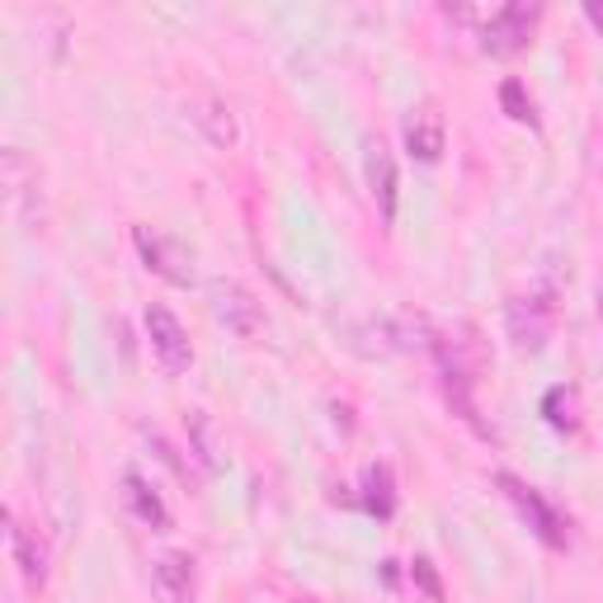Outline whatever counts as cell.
<instances>
[{
	"label": "cell",
	"mask_w": 603,
	"mask_h": 603,
	"mask_svg": "<svg viewBox=\"0 0 603 603\" xmlns=\"http://www.w3.org/2000/svg\"><path fill=\"white\" fill-rule=\"evenodd\" d=\"M537 20H543V5H533V0H510V5H500L486 20L481 47H486L490 57H519L523 47L533 43Z\"/></svg>",
	"instance_id": "6da1fadb"
},
{
	"label": "cell",
	"mask_w": 603,
	"mask_h": 603,
	"mask_svg": "<svg viewBox=\"0 0 603 603\" xmlns=\"http://www.w3.org/2000/svg\"><path fill=\"white\" fill-rule=\"evenodd\" d=\"M504 326H510V340L523 349V354H543L547 340H551V326H557V302H551L547 293L510 297Z\"/></svg>",
	"instance_id": "7a4b0ae2"
},
{
	"label": "cell",
	"mask_w": 603,
	"mask_h": 603,
	"mask_svg": "<svg viewBox=\"0 0 603 603\" xmlns=\"http://www.w3.org/2000/svg\"><path fill=\"white\" fill-rule=\"evenodd\" d=\"M208 297H213V316L231 330V335H241V340L260 335L264 316H260V302H255V293H250V288H241L236 278H213L208 283Z\"/></svg>",
	"instance_id": "3957f363"
},
{
	"label": "cell",
	"mask_w": 603,
	"mask_h": 603,
	"mask_svg": "<svg viewBox=\"0 0 603 603\" xmlns=\"http://www.w3.org/2000/svg\"><path fill=\"white\" fill-rule=\"evenodd\" d=\"M496 486L514 500V510H519L523 519H528V528H533L537 537H543L547 547H566V523H561V514L551 510V504H547L543 496H537V490H533L528 481H519L514 471H500V476H496Z\"/></svg>",
	"instance_id": "277c9868"
},
{
	"label": "cell",
	"mask_w": 603,
	"mask_h": 603,
	"mask_svg": "<svg viewBox=\"0 0 603 603\" xmlns=\"http://www.w3.org/2000/svg\"><path fill=\"white\" fill-rule=\"evenodd\" d=\"M147 340L156 349V359H161L166 373H184L189 363H194V349H189V335L180 326V316H174L170 307H161V302H151L147 307Z\"/></svg>",
	"instance_id": "5b68a950"
},
{
	"label": "cell",
	"mask_w": 603,
	"mask_h": 603,
	"mask_svg": "<svg viewBox=\"0 0 603 603\" xmlns=\"http://www.w3.org/2000/svg\"><path fill=\"white\" fill-rule=\"evenodd\" d=\"M133 241L141 250V260H147L151 274H161L166 283H174V288H189L194 283V264H189V250L174 246L170 236L151 231V227H133Z\"/></svg>",
	"instance_id": "8992f818"
},
{
	"label": "cell",
	"mask_w": 603,
	"mask_h": 603,
	"mask_svg": "<svg viewBox=\"0 0 603 603\" xmlns=\"http://www.w3.org/2000/svg\"><path fill=\"white\" fill-rule=\"evenodd\" d=\"M363 170H368V189H373V198H377V213H383V221L391 227L401 180H396V161H391V151H387L383 137H368V147H363Z\"/></svg>",
	"instance_id": "52a82bcc"
},
{
	"label": "cell",
	"mask_w": 603,
	"mask_h": 603,
	"mask_svg": "<svg viewBox=\"0 0 603 603\" xmlns=\"http://www.w3.org/2000/svg\"><path fill=\"white\" fill-rule=\"evenodd\" d=\"M443 141H448V128H443V114L434 104H416L406 114V151L416 156V161L434 166L443 156Z\"/></svg>",
	"instance_id": "ba28073f"
},
{
	"label": "cell",
	"mask_w": 603,
	"mask_h": 603,
	"mask_svg": "<svg viewBox=\"0 0 603 603\" xmlns=\"http://www.w3.org/2000/svg\"><path fill=\"white\" fill-rule=\"evenodd\" d=\"M151 584H156V594H161L166 603H184L189 594H194V557H184V551H166V557L151 566Z\"/></svg>",
	"instance_id": "9c48e42d"
},
{
	"label": "cell",
	"mask_w": 603,
	"mask_h": 603,
	"mask_svg": "<svg viewBox=\"0 0 603 603\" xmlns=\"http://www.w3.org/2000/svg\"><path fill=\"white\" fill-rule=\"evenodd\" d=\"M10 551H14V566H20V576L38 590V584L47 580V547L38 543V533L24 528V523H14V528H10Z\"/></svg>",
	"instance_id": "30bf717a"
},
{
	"label": "cell",
	"mask_w": 603,
	"mask_h": 603,
	"mask_svg": "<svg viewBox=\"0 0 603 603\" xmlns=\"http://www.w3.org/2000/svg\"><path fill=\"white\" fill-rule=\"evenodd\" d=\"M123 486H128V504H133V514H137L141 523H147L151 533H170V510L161 504V496H156V490H151L147 481H141L137 471L123 476Z\"/></svg>",
	"instance_id": "8fae6325"
},
{
	"label": "cell",
	"mask_w": 603,
	"mask_h": 603,
	"mask_svg": "<svg viewBox=\"0 0 603 603\" xmlns=\"http://www.w3.org/2000/svg\"><path fill=\"white\" fill-rule=\"evenodd\" d=\"M363 510L377 519L396 514V486H391V467L387 463H368L363 467Z\"/></svg>",
	"instance_id": "7c38bea8"
},
{
	"label": "cell",
	"mask_w": 603,
	"mask_h": 603,
	"mask_svg": "<svg viewBox=\"0 0 603 603\" xmlns=\"http://www.w3.org/2000/svg\"><path fill=\"white\" fill-rule=\"evenodd\" d=\"M194 123L208 133L213 147H231V141H236V118H231V109L221 100H198L194 104Z\"/></svg>",
	"instance_id": "4fadbf2b"
},
{
	"label": "cell",
	"mask_w": 603,
	"mask_h": 603,
	"mask_svg": "<svg viewBox=\"0 0 603 603\" xmlns=\"http://www.w3.org/2000/svg\"><path fill=\"white\" fill-rule=\"evenodd\" d=\"M543 410H547L551 430H566V434L580 430V396H576V387H551L543 396Z\"/></svg>",
	"instance_id": "5bb4252c"
},
{
	"label": "cell",
	"mask_w": 603,
	"mask_h": 603,
	"mask_svg": "<svg viewBox=\"0 0 603 603\" xmlns=\"http://www.w3.org/2000/svg\"><path fill=\"white\" fill-rule=\"evenodd\" d=\"M189 443H194V453L203 457V467H208V471L227 467V457H221V443H217V430H213L208 416H189Z\"/></svg>",
	"instance_id": "9a60e30c"
},
{
	"label": "cell",
	"mask_w": 603,
	"mask_h": 603,
	"mask_svg": "<svg viewBox=\"0 0 603 603\" xmlns=\"http://www.w3.org/2000/svg\"><path fill=\"white\" fill-rule=\"evenodd\" d=\"M500 104H504V114H510L514 123H528V128H537V109L528 100V90H523V81H514V76L500 86Z\"/></svg>",
	"instance_id": "2e32d148"
},
{
	"label": "cell",
	"mask_w": 603,
	"mask_h": 603,
	"mask_svg": "<svg viewBox=\"0 0 603 603\" xmlns=\"http://www.w3.org/2000/svg\"><path fill=\"white\" fill-rule=\"evenodd\" d=\"M410 580H416L420 590L430 594V603H443V580L434 576V561H430V557H416V561H410Z\"/></svg>",
	"instance_id": "e0dca14e"
},
{
	"label": "cell",
	"mask_w": 603,
	"mask_h": 603,
	"mask_svg": "<svg viewBox=\"0 0 603 603\" xmlns=\"http://www.w3.org/2000/svg\"><path fill=\"white\" fill-rule=\"evenodd\" d=\"M584 14H590V24L603 34V0H590V5H584Z\"/></svg>",
	"instance_id": "ac0fdd59"
},
{
	"label": "cell",
	"mask_w": 603,
	"mask_h": 603,
	"mask_svg": "<svg viewBox=\"0 0 603 603\" xmlns=\"http://www.w3.org/2000/svg\"><path fill=\"white\" fill-rule=\"evenodd\" d=\"M599 307H603V302H599Z\"/></svg>",
	"instance_id": "d6986e66"
}]
</instances>
